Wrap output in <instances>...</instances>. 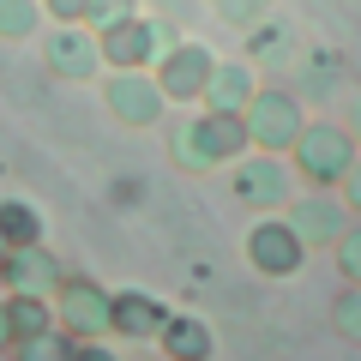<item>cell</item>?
Wrapping results in <instances>:
<instances>
[{"instance_id": "19", "label": "cell", "mask_w": 361, "mask_h": 361, "mask_svg": "<svg viewBox=\"0 0 361 361\" xmlns=\"http://www.w3.org/2000/svg\"><path fill=\"white\" fill-rule=\"evenodd\" d=\"M169 157H175V169H187V175H211V157H205V145H199V133H193V115L169 121Z\"/></svg>"}, {"instance_id": "12", "label": "cell", "mask_w": 361, "mask_h": 361, "mask_svg": "<svg viewBox=\"0 0 361 361\" xmlns=\"http://www.w3.org/2000/svg\"><path fill=\"white\" fill-rule=\"evenodd\" d=\"M109 319H115V337L145 343L169 325V301H157L151 289H109Z\"/></svg>"}, {"instance_id": "17", "label": "cell", "mask_w": 361, "mask_h": 361, "mask_svg": "<svg viewBox=\"0 0 361 361\" xmlns=\"http://www.w3.org/2000/svg\"><path fill=\"white\" fill-rule=\"evenodd\" d=\"M42 235H49V223L30 199H0V241L6 247H37Z\"/></svg>"}, {"instance_id": "9", "label": "cell", "mask_w": 361, "mask_h": 361, "mask_svg": "<svg viewBox=\"0 0 361 361\" xmlns=\"http://www.w3.org/2000/svg\"><path fill=\"white\" fill-rule=\"evenodd\" d=\"M54 319L78 337H115V319H109V289L90 283V277H66L54 289Z\"/></svg>"}, {"instance_id": "18", "label": "cell", "mask_w": 361, "mask_h": 361, "mask_svg": "<svg viewBox=\"0 0 361 361\" xmlns=\"http://www.w3.org/2000/svg\"><path fill=\"white\" fill-rule=\"evenodd\" d=\"M42 0H0V42H30L42 30Z\"/></svg>"}, {"instance_id": "6", "label": "cell", "mask_w": 361, "mask_h": 361, "mask_svg": "<svg viewBox=\"0 0 361 361\" xmlns=\"http://www.w3.org/2000/svg\"><path fill=\"white\" fill-rule=\"evenodd\" d=\"M283 217L295 223V235L307 241V253H313V247H337V235L355 223V211L343 205L337 187H307L301 199H289V205H283Z\"/></svg>"}, {"instance_id": "14", "label": "cell", "mask_w": 361, "mask_h": 361, "mask_svg": "<svg viewBox=\"0 0 361 361\" xmlns=\"http://www.w3.org/2000/svg\"><path fill=\"white\" fill-rule=\"evenodd\" d=\"M253 90H259L253 66L217 61V66H211V78H205V97H199V103H205V109H223V115H241V109L253 103Z\"/></svg>"}, {"instance_id": "1", "label": "cell", "mask_w": 361, "mask_h": 361, "mask_svg": "<svg viewBox=\"0 0 361 361\" xmlns=\"http://www.w3.org/2000/svg\"><path fill=\"white\" fill-rule=\"evenodd\" d=\"M289 157H295V175L307 180V187H343V175H349V163L361 157V145H355V133H349V127L307 121Z\"/></svg>"}, {"instance_id": "22", "label": "cell", "mask_w": 361, "mask_h": 361, "mask_svg": "<svg viewBox=\"0 0 361 361\" xmlns=\"http://www.w3.org/2000/svg\"><path fill=\"white\" fill-rule=\"evenodd\" d=\"M265 54H277L271 66H289V54H295V42H289V30H277L271 18H265L259 30H253V61H265Z\"/></svg>"}, {"instance_id": "2", "label": "cell", "mask_w": 361, "mask_h": 361, "mask_svg": "<svg viewBox=\"0 0 361 361\" xmlns=\"http://www.w3.org/2000/svg\"><path fill=\"white\" fill-rule=\"evenodd\" d=\"M175 42L180 37H175V25H169L163 13H133L127 25L103 30V61L115 66V73H151Z\"/></svg>"}, {"instance_id": "10", "label": "cell", "mask_w": 361, "mask_h": 361, "mask_svg": "<svg viewBox=\"0 0 361 361\" xmlns=\"http://www.w3.org/2000/svg\"><path fill=\"white\" fill-rule=\"evenodd\" d=\"M211 66H217V54H211L205 42H175V49H169L151 73H157V85H163L169 103H199V97H205Z\"/></svg>"}, {"instance_id": "13", "label": "cell", "mask_w": 361, "mask_h": 361, "mask_svg": "<svg viewBox=\"0 0 361 361\" xmlns=\"http://www.w3.org/2000/svg\"><path fill=\"white\" fill-rule=\"evenodd\" d=\"M193 133H199V145H205L211 169H223V163H235V157L253 151V139H247V121H241V115H223V109L193 115Z\"/></svg>"}, {"instance_id": "4", "label": "cell", "mask_w": 361, "mask_h": 361, "mask_svg": "<svg viewBox=\"0 0 361 361\" xmlns=\"http://www.w3.org/2000/svg\"><path fill=\"white\" fill-rule=\"evenodd\" d=\"M247 265H253L259 277H271V283H283V277H295V271L307 265V241L295 235V223H289L283 211H265V217L247 229Z\"/></svg>"}, {"instance_id": "16", "label": "cell", "mask_w": 361, "mask_h": 361, "mask_svg": "<svg viewBox=\"0 0 361 361\" xmlns=\"http://www.w3.org/2000/svg\"><path fill=\"white\" fill-rule=\"evenodd\" d=\"M6 319H13V337H18V349H30L42 331H54V295H18V289H6ZM13 349V355H18Z\"/></svg>"}, {"instance_id": "29", "label": "cell", "mask_w": 361, "mask_h": 361, "mask_svg": "<svg viewBox=\"0 0 361 361\" xmlns=\"http://www.w3.org/2000/svg\"><path fill=\"white\" fill-rule=\"evenodd\" d=\"M0 259H6V241H0Z\"/></svg>"}, {"instance_id": "15", "label": "cell", "mask_w": 361, "mask_h": 361, "mask_svg": "<svg viewBox=\"0 0 361 361\" xmlns=\"http://www.w3.org/2000/svg\"><path fill=\"white\" fill-rule=\"evenodd\" d=\"M157 343H163V355H175V361H205V355H217L211 325L193 319V313H169V325L157 331Z\"/></svg>"}, {"instance_id": "5", "label": "cell", "mask_w": 361, "mask_h": 361, "mask_svg": "<svg viewBox=\"0 0 361 361\" xmlns=\"http://www.w3.org/2000/svg\"><path fill=\"white\" fill-rule=\"evenodd\" d=\"M247 121V139H253V151H277L289 157L301 139V127H307V109L289 97V90H253V103L241 109Z\"/></svg>"}, {"instance_id": "7", "label": "cell", "mask_w": 361, "mask_h": 361, "mask_svg": "<svg viewBox=\"0 0 361 361\" xmlns=\"http://www.w3.org/2000/svg\"><path fill=\"white\" fill-rule=\"evenodd\" d=\"M42 61H49L54 78H66V85H85V78L103 73V37L90 25H54L49 37H42Z\"/></svg>"}, {"instance_id": "8", "label": "cell", "mask_w": 361, "mask_h": 361, "mask_svg": "<svg viewBox=\"0 0 361 361\" xmlns=\"http://www.w3.org/2000/svg\"><path fill=\"white\" fill-rule=\"evenodd\" d=\"M103 103H109V115H115L121 127H157L163 109H169V97H163V85H157V73H115V66H109Z\"/></svg>"}, {"instance_id": "26", "label": "cell", "mask_w": 361, "mask_h": 361, "mask_svg": "<svg viewBox=\"0 0 361 361\" xmlns=\"http://www.w3.org/2000/svg\"><path fill=\"white\" fill-rule=\"evenodd\" d=\"M337 193H343V205H349V211L361 217V157L349 163V175H343V187H337Z\"/></svg>"}, {"instance_id": "28", "label": "cell", "mask_w": 361, "mask_h": 361, "mask_svg": "<svg viewBox=\"0 0 361 361\" xmlns=\"http://www.w3.org/2000/svg\"><path fill=\"white\" fill-rule=\"evenodd\" d=\"M349 133H355V145H361V97H355V109H349Z\"/></svg>"}, {"instance_id": "20", "label": "cell", "mask_w": 361, "mask_h": 361, "mask_svg": "<svg viewBox=\"0 0 361 361\" xmlns=\"http://www.w3.org/2000/svg\"><path fill=\"white\" fill-rule=\"evenodd\" d=\"M331 325H337V337H349V343H361V283H349L343 295L331 301Z\"/></svg>"}, {"instance_id": "23", "label": "cell", "mask_w": 361, "mask_h": 361, "mask_svg": "<svg viewBox=\"0 0 361 361\" xmlns=\"http://www.w3.org/2000/svg\"><path fill=\"white\" fill-rule=\"evenodd\" d=\"M331 253H337V271H343V283H361V217L349 223L343 235H337Z\"/></svg>"}, {"instance_id": "11", "label": "cell", "mask_w": 361, "mask_h": 361, "mask_svg": "<svg viewBox=\"0 0 361 361\" xmlns=\"http://www.w3.org/2000/svg\"><path fill=\"white\" fill-rule=\"evenodd\" d=\"M66 283V271L54 253H42L37 247H6V259H0V289H18V295H54V289Z\"/></svg>"}, {"instance_id": "21", "label": "cell", "mask_w": 361, "mask_h": 361, "mask_svg": "<svg viewBox=\"0 0 361 361\" xmlns=\"http://www.w3.org/2000/svg\"><path fill=\"white\" fill-rule=\"evenodd\" d=\"M139 13V0H90V13H85V25L103 37V30H115V25H127V18Z\"/></svg>"}, {"instance_id": "25", "label": "cell", "mask_w": 361, "mask_h": 361, "mask_svg": "<svg viewBox=\"0 0 361 361\" xmlns=\"http://www.w3.org/2000/svg\"><path fill=\"white\" fill-rule=\"evenodd\" d=\"M42 13H49L54 25H85V13H90V0H42Z\"/></svg>"}, {"instance_id": "3", "label": "cell", "mask_w": 361, "mask_h": 361, "mask_svg": "<svg viewBox=\"0 0 361 361\" xmlns=\"http://www.w3.org/2000/svg\"><path fill=\"white\" fill-rule=\"evenodd\" d=\"M295 163H283L277 151H247V157H235V175H229V187H235V199L241 205H253L259 217L265 211H283L289 199H295Z\"/></svg>"}, {"instance_id": "24", "label": "cell", "mask_w": 361, "mask_h": 361, "mask_svg": "<svg viewBox=\"0 0 361 361\" xmlns=\"http://www.w3.org/2000/svg\"><path fill=\"white\" fill-rule=\"evenodd\" d=\"M217 6V18H229V25H265L271 18V0H211Z\"/></svg>"}, {"instance_id": "27", "label": "cell", "mask_w": 361, "mask_h": 361, "mask_svg": "<svg viewBox=\"0 0 361 361\" xmlns=\"http://www.w3.org/2000/svg\"><path fill=\"white\" fill-rule=\"evenodd\" d=\"M18 337H13V319H6V295H0V355H13Z\"/></svg>"}]
</instances>
